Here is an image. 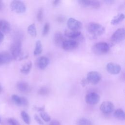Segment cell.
Segmentation results:
<instances>
[{"label":"cell","mask_w":125,"mask_h":125,"mask_svg":"<svg viewBox=\"0 0 125 125\" xmlns=\"http://www.w3.org/2000/svg\"><path fill=\"white\" fill-rule=\"evenodd\" d=\"M42 46L40 40H38L36 42L35 47L34 50L33 54L35 56H37L42 53Z\"/></svg>","instance_id":"22"},{"label":"cell","mask_w":125,"mask_h":125,"mask_svg":"<svg viewBox=\"0 0 125 125\" xmlns=\"http://www.w3.org/2000/svg\"><path fill=\"white\" fill-rule=\"evenodd\" d=\"M64 35L61 32H56L53 36V42L58 46H62L63 42L65 40Z\"/></svg>","instance_id":"15"},{"label":"cell","mask_w":125,"mask_h":125,"mask_svg":"<svg viewBox=\"0 0 125 125\" xmlns=\"http://www.w3.org/2000/svg\"><path fill=\"white\" fill-rule=\"evenodd\" d=\"M105 2H106V3H109V4H110V3H112V2H114V1H113V0H105Z\"/></svg>","instance_id":"40"},{"label":"cell","mask_w":125,"mask_h":125,"mask_svg":"<svg viewBox=\"0 0 125 125\" xmlns=\"http://www.w3.org/2000/svg\"><path fill=\"white\" fill-rule=\"evenodd\" d=\"M32 63L31 61H28L26 62L20 69L21 72L24 74H28L32 68Z\"/></svg>","instance_id":"21"},{"label":"cell","mask_w":125,"mask_h":125,"mask_svg":"<svg viewBox=\"0 0 125 125\" xmlns=\"http://www.w3.org/2000/svg\"><path fill=\"white\" fill-rule=\"evenodd\" d=\"M100 100V95L94 92H91L86 94L85 97V102L90 105H94L99 102Z\"/></svg>","instance_id":"7"},{"label":"cell","mask_w":125,"mask_h":125,"mask_svg":"<svg viewBox=\"0 0 125 125\" xmlns=\"http://www.w3.org/2000/svg\"><path fill=\"white\" fill-rule=\"evenodd\" d=\"M2 90V87H1V85L0 84V93L1 92Z\"/></svg>","instance_id":"41"},{"label":"cell","mask_w":125,"mask_h":125,"mask_svg":"<svg viewBox=\"0 0 125 125\" xmlns=\"http://www.w3.org/2000/svg\"><path fill=\"white\" fill-rule=\"evenodd\" d=\"M13 59L11 54L7 52H0V65L9 63Z\"/></svg>","instance_id":"14"},{"label":"cell","mask_w":125,"mask_h":125,"mask_svg":"<svg viewBox=\"0 0 125 125\" xmlns=\"http://www.w3.org/2000/svg\"><path fill=\"white\" fill-rule=\"evenodd\" d=\"M34 109H35L36 110L38 111H40L42 112V111H44V109H45V107L44 106H42L41 107H38V106H34Z\"/></svg>","instance_id":"33"},{"label":"cell","mask_w":125,"mask_h":125,"mask_svg":"<svg viewBox=\"0 0 125 125\" xmlns=\"http://www.w3.org/2000/svg\"><path fill=\"white\" fill-rule=\"evenodd\" d=\"M125 19V15L123 13H119L114 16L111 21L112 25H117L122 22Z\"/></svg>","instance_id":"20"},{"label":"cell","mask_w":125,"mask_h":125,"mask_svg":"<svg viewBox=\"0 0 125 125\" xmlns=\"http://www.w3.org/2000/svg\"><path fill=\"white\" fill-rule=\"evenodd\" d=\"M106 68L108 73L113 75H116L119 74L121 70V66L114 62H109L106 64Z\"/></svg>","instance_id":"12"},{"label":"cell","mask_w":125,"mask_h":125,"mask_svg":"<svg viewBox=\"0 0 125 125\" xmlns=\"http://www.w3.org/2000/svg\"><path fill=\"white\" fill-rule=\"evenodd\" d=\"M0 30L3 33H8L11 30V26L8 21L4 20H0Z\"/></svg>","instance_id":"18"},{"label":"cell","mask_w":125,"mask_h":125,"mask_svg":"<svg viewBox=\"0 0 125 125\" xmlns=\"http://www.w3.org/2000/svg\"><path fill=\"white\" fill-rule=\"evenodd\" d=\"M79 4L83 7H91L93 8L97 9L100 7L101 2L98 0H80L78 1Z\"/></svg>","instance_id":"10"},{"label":"cell","mask_w":125,"mask_h":125,"mask_svg":"<svg viewBox=\"0 0 125 125\" xmlns=\"http://www.w3.org/2000/svg\"><path fill=\"white\" fill-rule=\"evenodd\" d=\"M114 116L120 120H124L125 119V114L124 110L121 108L116 109L114 112Z\"/></svg>","instance_id":"23"},{"label":"cell","mask_w":125,"mask_h":125,"mask_svg":"<svg viewBox=\"0 0 125 125\" xmlns=\"http://www.w3.org/2000/svg\"><path fill=\"white\" fill-rule=\"evenodd\" d=\"M37 19L39 22H42L43 20V10L42 8H40L39 9L37 14Z\"/></svg>","instance_id":"27"},{"label":"cell","mask_w":125,"mask_h":125,"mask_svg":"<svg viewBox=\"0 0 125 125\" xmlns=\"http://www.w3.org/2000/svg\"><path fill=\"white\" fill-rule=\"evenodd\" d=\"M50 60L49 58L45 56L40 57L37 61V65L41 69H44L49 64Z\"/></svg>","instance_id":"17"},{"label":"cell","mask_w":125,"mask_h":125,"mask_svg":"<svg viewBox=\"0 0 125 125\" xmlns=\"http://www.w3.org/2000/svg\"><path fill=\"white\" fill-rule=\"evenodd\" d=\"M10 7L13 11L21 14L25 12L26 7L25 4L20 0H13L10 3Z\"/></svg>","instance_id":"5"},{"label":"cell","mask_w":125,"mask_h":125,"mask_svg":"<svg viewBox=\"0 0 125 125\" xmlns=\"http://www.w3.org/2000/svg\"><path fill=\"white\" fill-rule=\"evenodd\" d=\"M17 87L20 92L24 93H28L31 91V88L29 84L24 81L18 82L17 84Z\"/></svg>","instance_id":"13"},{"label":"cell","mask_w":125,"mask_h":125,"mask_svg":"<svg viewBox=\"0 0 125 125\" xmlns=\"http://www.w3.org/2000/svg\"><path fill=\"white\" fill-rule=\"evenodd\" d=\"M61 2V1L59 0H54L52 2V4L54 6H56L57 5H58Z\"/></svg>","instance_id":"37"},{"label":"cell","mask_w":125,"mask_h":125,"mask_svg":"<svg viewBox=\"0 0 125 125\" xmlns=\"http://www.w3.org/2000/svg\"><path fill=\"white\" fill-rule=\"evenodd\" d=\"M79 45V42L75 40H65L62 45V48L66 51H71L75 49Z\"/></svg>","instance_id":"8"},{"label":"cell","mask_w":125,"mask_h":125,"mask_svg":"<svg viewBox=\"0 0 125 125\" xmlns=\"http://www.w3.org/2000/svg\"><path fill=\"white\" fill-rule=\"evenodd\" d=\"M27 32L30 34V36L33 37H35L37 36V30L36 26L34 23L31 24L29 25L27 28Z\"/></svg>","instance_id":"24"},{"label":"cell","mask_w":125,"mask_h":125,"mask_svg":"<svg viewBox=\"0 0 125 125\" xmlns=\"http://www.w3.org/2000/svg\"><path fill=\"white\" fill-rule=\"evenodd\" d=\"M7 122L9 125H19V122L14 118L8 119Z\"/></svg>","instance_id":"31"},{"label":"cell","mask_w":125,"mask_h":125,"mask_svg":"<svg viewBox=\"0 0 125 125\" xmlns=\"http://www.w3.org/2000/svg\"><path fill=\"white\" fill-rule=\"evenodd\" d=\"M49 125H61L60 122L56 120H54L51 121L49 124Z\"/></svg>","instance_id":"34"},{"label":"cell","mask_w":125,"mask_h":125,"mask_svg":"<svg viewBox=\"0 0 125 125\" xmlns=\"http://www.w3.org/2000/svg\"><path fill=\"white\" fill-rule=\"evenodd\" d=\"M81 35V32L79 31L71 30L70 29L66 30L64 32V35L70 39H76Z\"/></svg>","instance_id":"19"},{"label":"cell","mask_w":125,"mask_h":125,"mask_svg":"<svg viewBox=\"0 0 125 125\" xmlns=\"http://www.w3.org/2000/svg\"><path fill=\"white\" fill-rule=\"evenodd\" d=\"M67 25L69 29L75 31H79L82 27V22L73 18L68 19L67 21Z\"/></svg>","instance_id":"9"},{"label":"cell","mask_w":125,"mask_h":125,"mask_svg":"<svg viewBox=\"0 0 125 125\" xmlns=\"http://www.w3.org/2000/svg\"><path fill=\"white\" fill-rule=\"evenodd\" d=\"M13 101L18 105L26 106L28 104V102L27 100L23 97H20L17 95H13L12 96Z\"/></svg>","instance_id":"16"},{"label":"cell","mask_w":125,"mask_h":125,"mask_svg":"<svg viewBox=\"0 0 125 125\" xmlns=\"http://www.w3.org/2000/svg\"><path fill=\"white\" fill-rule=\"evenodd\" d=\"M21 114L22 119L24 123L27 125H29L31 122V120L28 114L25 111H22L21 113Z\"/></svg>","instance_id":"26"},{"label":"cell","mask_w":125,"mask_h":125,"mask_svg":"<svg viewBox=\"0 0 125 125\" xmlns=\"http://www.w3.org/2000/svg\"><path fill=\"white\" fill-rule=\"evenodd\" d=\"M102 76L101 74L95 71H92L89 72L86 76V80L88 82L93 84H97L101 80Z\"/></svg>","instance_id":"6"},{"label":"cell","mask_w":125,"mask_h":125,"mask_svg":"<svg viewBox=\"0 0 125 125\" xmlns=\"http://www.w3.org/2000/svg\"><path fill=\"white\" fill-rule=\"evenodd\" d=\"M3 39H4V35L3 33L0 31V43L2 42Z\"/></svg>","instance_id":"38"},{"label":"cell","mask_w":125,"mask_h":125,"mask_svg":"<svg viewBox=\"0 0 125 125\" xmlns=\"http://www.w3.org/2000/svg\"><path fill=\"white\" fill-rule=\"evenodd\" d=\"M125 30L124 28H120L116 30L112 34L110 42L112 45H114L123 41L125 39Z\"/></svg>","instance_id":"4"},{"label":"cell","mask_w":125,"mask_h":125,"mask_svg":"<svg viewBox=\"0 0 125 125\" xmlns=\"http://www.w3.org/2000/svg\"><path fill=\"white\" fill-rule=\"evenodd\" d=\"M109 44L104 42H98L94 44L92 47V51L97 55H102L107 53L109 50Z\"/></svg>","instance_id":"3"},{"label":"cell","mask_w":125,"mask_h":125,"mask_svg":"<svg viewBox=\"0 0 125 125\" xmlns=\"http://www.w3.org/2000/svg\"><path fill=\"white\" fill-rule=\"evenodd\" d=\"M10 51L13 59L18 61L22 60L28 57L27 54H24L21 52V42L19 39L15 40L12 43Z\"/></svg>","instance_id":"1"},{"label":"cell","mask_w":125,"mask_h":125,"mask_svg":"<svg viewBox=\"0 0 125 125\" xmlns=\"http://www.w3.org/2000/svg\"><path fill=\"white\" fill-rule=\"evenodd\" d=\"M87 32L92 39H95L103 35L105 28L102 24L95 22H91L88 23L87 27Z\"/></svg>","instance_id":"2"},{"label":"cell","mask_w":125,"mask_h":125,"mask_svg":"<svg viewBox=\"0 0 125 125\" xmlns=\"http://www.w3.org/2000/svg\"><path fill=\"white\" fill-rule=\"evenodd\" d=\"M57 20L58 22H62L65 21V18L63 16H59L57 18Z\"/></svg>","instance_id":"35"},{"label":"cell","mask_w":125,"mask_h":125,"mask_svg":"<svg viewBox=\"0 0 125 125\" xmlns=\"http://www.w3.org/2000/svg\"><path fill=\"white\" fill-rule=\"evenodd\" d=\"M3 8V3L2 1L0 0V11L2 10Z\"/></svg>","instance_id":"39"},{"label":"cell","mask_w":125,"mask_h":125,"mask_svg":"<svg viewBox=\"0 0 125 125\" xmlns=\"http://www.w3.org/2000/svg\"><path fill=\"white\" fill-rule=\"evenodd\" d=\"M88 82L87 81V80L86 79H83L81 81V84L82 85H83V86H84L85 85H86L87 84H88Z\"/></svg>","instance_id":"36"},{"label":"cell","mask_w":125,"mask_h":125,"mask_svg":"<svg viewBox=\"0 0 125 125\" xmlns=\"http://www.w3.org/2000/svg\"><path fill=\"white\" fill-rule=\"evenodd\" d=\"M38 94L41 95H46L49 93V89L45 86H42L38 90Z\"/></svg>","instance_id":"28"},{"label":"cell","mask_w":125,"mask_h":125,"mask_svg":"<svg viewBox=\"0 0 125 125\" xmlns=\"http://www.w3.org/2000/svg\"><path fill=\"white\" fill-rule=\"evenodd\" d=\"M77 125H92V123L88 119L85 118H80L77 121Z\"/></svg>","instance_id":"25"},{"label":"cell","mask_w":125,"mask_h":125,"mask_svg":"<svg viewBox=\"0 0 125 125\" xmlns=\"http://www.w3.org/2000/svg\"><path fill=\"white\" fill-rule=\"evenodd\" d=\"M34 119L36 120V121L40 125H43V122H42V121L40 119V118L39 117V116L37 114H35L34 115Z\"/></svg>","instance_id":"32"},{"label":"cell","mask_w":125,"mask_h":125,"mask_svg":"<svg viewBox=\"0 0 125 125\" xmlns=\"http://www.w3.org/2000/svg\"><path fill=\"white\" fill-rule=\"evenodd\" d=\"M100 109L103 113L109 114L113 111L114 106L113 104L110 101H104L100 105Z\"/></svg>","instance_id":"11"},{"label":"cell","mask_w":125,"mask_h":125,"mask_svg":"<svg viewBox=\"0 0 125 125\" xmlns=\"http://www.w3.org/2000/svg\"><path fill=\"white\" fill-rule=\"evenodd\" d=\"M40 115L41 118H42V119L46 122H49L51 120L50 116L46 112L44 111L41 112L40 113Z\"/></svg>","instance_id":"29"},{"label":"cell","mask_w":125,"mask_h":125,"mask_svg":"<svg viewBox=\"0 0 125 125\" xmlns=\"http://www.w3.org/2000/svg\"><path fill=\"white\" fill-rule=\"evenodd\" d=\"M50 30V24L48 22H46L43 26V28L42 32V36H45L46 35Z\"/></svg>","instance_id":"30"},{"label":"cell","mask_w":125,"mask_h":125,"mask_svg":"<svg viewBox=\"0 0 125 125\" xmlns=\"http://www.w3.org/2000/svg\"></svg>","instance_id":"42"}]
</instances>
